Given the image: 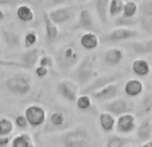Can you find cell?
<instances>
[{
    "mask_svg": "<svg viewBox=\"0 0 152 147\" xmlns=\"http://www.w3.org/2000/svg\"><path fill=\"white\" fill-rule=\"evenodd\" d=\"M96 62L97 55L96 54H89V55L84 56L81 60L75 66L74 71H72V79L80 86H87L92 78L95 76V68H96Z\"/></svg>",
    "mask_w": 152,
    "mask_h": 147,
    "instance_id": "obj_1",
    "label": "cell"
},
{
    "mask_svg": "<svg viewBox=\"0 0 152 147\" xmlns=\"http://www.w3.org/2000/svg\"><path fill=\"white\" fill-rule=\"evenodd\" d=\"M59 140L63 146L67 147H84L91 143V135L83 127L68 130L59 137Z\"/></svg>",
    "mask_w": 152,
    "mask_h": 147,
    "instance_id": "obj_2",
    "label": "cell"
},
{
    "mask_svg": "<svg viewBox=\"0 0 152 147\" xmlns=\"http://www.w3.org/2000/svg\"><path fill=\"white\" fill-rule=\"evenodd\" d=\"M5 87L12 94L19 95V96H24V95L31 92L32 82L29 79V76L26 75V74H13V75L7 78Z\"/></svg>",
    "mask_w": 152,
    "mask_h": 147,
    "instance_id": "obj_3",
    "label": "cell"
},
{
    "mask_svg": "<svg viewBox=\"0 0 152 147\" xmlns=\"http://www.w3.org/2000/svg\"><path fill=\"white\" fill-rule=\"evenodd\" d=\"M79 63V52L74 46H64L56 52V64L60 70L74 68Z\"/></svg>",
    "mask_w": 152,
    "mask_h": 147,
    "instance_id": "obj_4",
    "label": "cell"
},
{
    "mask_svg": "<svg viewBox=\"0 0 152 147\" xmlns=\"http://www.w3.org/2000/svg\"><path fill=\"white\" fill-rule=\"evenodd\" d=\"M103 108H104V111H108V112L113 114L115 116H119L127 112H134L135 103L131 102V100L123 99V98H113L111 100H107L103 104Z\"/></svg>",
    "mask_w": 152,
    "mask_h": 147,
    "instance_id": "obj_5",
    "label": "cell"
},
{
    "mask_svg": "<svg viewBox=\"0 0 152 147\" xmlns=\"http://www.w3.org/2000/svg\"><path fill=\"white\" fill-rule=\"evenodd\" d=\"M139 35H140L139 31H136L134 27L118 26L115 29L105 34L103 36V40L110 43H119V42H124V40H131L135 39V37H139Z\"/></svg>",
    "mask_w": 152,
    "mask_h": 147,
    "instance_id": "obj_6",
    "label": "cell"
},
{
    "mask_svg": "<svg viewBox=\"0 0 152 147\" xmlns=\"http://www.w3.org/2000/svg\"><path fill=\"white\" fill-rule=\"evenodd\" d=\"M56 92L59 96L69 103H75L79 96V84L72 79H61L56 84Z\"/></svg>",
    "mask_w": 152,
    "mask_h": 147,
    "instance_id": "obj_7",
    "label": "cell"
},
{
    "mask_svg": "<svg viewBox=\"0 0 152 147\" xmlns=\"http://www.w3.org/2000/svg\"><path fill=\"white\" fill-rule=\"evenodd\" d=\"M24 115H26L29 126L34 129L43 126L47 122V112H45L44 107L39 104H29L24 111Z\"/></svg>",
    "mask_w": 152,
    "mask_h": 147,
    "instance_id": "obj_8",
    "label": "cell"
},
{
    "mask_svg": "<svg viewBox=\"0 0 152 147\" xmlns=\"http://www.w3.org/2000/svg\"><path fill=\"white\" fill-rule=\"evenodd\" d=\"M123 79V74H107V75H100V76H96L95 79H92L88 84L83 88V94H91L92 91L97 88H102L103 86L105 84H110V83H113V82H119Z\"/></svg>",
    "mask_w": 152,
    "mask_h": 147,
    "instance_id": "obj_9",
    "label": "cell"
},
{
    "mask_svg": "<svg viewBox=\"0 0 152 147\" xmlns=\"http://www.w3.org/2000/svg\"><path fill=\"white\" fill-rule=\"evenodd\" d=\"M119 91H120V84H119V82H113V83L103 86L102 88L95 90V91H92L89 95L92 96V99L97 100V102H107V100H111L118 96Z\"/></svg>",
    "mask_w": 152,
    "mask_h": 147,
    "instance_id": "obj_10",
    "label": "cell"
},
{
    "mask_svg": "<svg viewBox=\"0 0 152 147\" xmlns=\"http://www.w3.org/2000/svg\"><path fill=\"white\" fill-rule=\"evenodd\" d=\"M136 116L134 115V112H127L123 115H119L116 119V126L115 130L118 131V134L121 135H128L131 132H134L136 130Z\"/></svg>",
    "mask_w": 152,
    "mask_h": 147,
    "instance_id": "obj_11",
    "label": "cell"
},
{
    "mask_svg": "<svg viewBox=\"0 0 152 147\" xmlns=\"http://www.w3.org/2000/svg\"><path fill=\"white\" fill-rule=\"evenodd\" d=\"M48 15L56 24L61 26V24L69 23L71 20H74L75 8L71 7V5H59V7L53 8L52 11H50Z\"/></svg>",
    "mask_w": 152,
    "mask_h": 147,
    "instance_id": "obj_12",
    "label": "cell"
},
{
    "mask_svg": "<svg viewBox=\"0 0 152 147\" xmlns=\"http://www.w3.org/2000/svg\"><path fill=\"white\" fill-rule=\"evenodd\" d=\"M76 29H83V31H94L96 32V24L92 12L88 8H81L77 13V23L75 24Z\"/></svg>",
    "mask_w": 152,
    "mask_h": 147,
    "instance_id": "obj_13",
    "label": "cell"
},
{
    "mask_svg": "<svg viewBox=\"0 0 152 147\" xmlns=\"http://www.w3.org/2000/svg\"><path fill=\"white\" fill-rule=\"evenodd\" d=\"M43 19H44V29H45V37H47L48 44L55 43V40L59 37L60 29H59V24H56L52 19L50 18L48 12L43 13Z\"/></svg>",
    "mask_w": 152,
    "mask_h": 147,
    "instance_id": "obj_14",
    "label": "cell"
},
{
    "mask_svg": "<svg viewBox=\"0 0 152 147\" xmlns=\"http://www.w3.org/2000/svg\"><path fill=\"white\" fill-rule=\"evenodd\" d=\"M103 59H104V63L110 67L119 66L124 59V50L119 47H111L105 50Z\"/></svg>",
    "mask_w": 152,
    "mask_h": 147,
    "instance_id": "obj_15",
    "label": "cell"
},
{
    "mask_svg": "<svg viewBox=\"0 0 152 147\" xmlns=\"http://www.w3.org/2000/svg\"><path fill=\"white\" fill-rule=\"evenodd\" d=\"M143 91H144V83L137 78L129 79V80H127L126 84H124V94L129 98L140 96V95L143 94Z\"/></svg>",
    "mask_w": 152,
    "mask_h": 147,
    "instance_id": "obj_16",
    "label": "cell"
},
{
    "mask_svg": "<svg viewBox=\"0 0 152 147\" xmlns=\"http://www.w3.org/2000/svg\"><path fill=\"white\" fill-rule=\"evenodd\" d=\"M100 39L94 31H84L80 36V46L87 51H94L99 47Z\"/></svg>",
    "mask_w": 152,
    "mask_h": 147,
    "instance_id": "obj_17",
    "label": "cell"
},
{
    "mask_svg": "<svg viewBox=\"0 0 152 147\" xmlns=\"http://www.w3.org/2000/svg\"><path fill=\"white\" fill-rule=\"evenodd\" d=\"M136 137L140 142L152 139V118L147 116L142 121V123L136 127Z\"/></svg>",
    "mask_w": 152,
    "mask_h": 147,
    "instance_id": "obj_18",
    "label": "cell"
},
{
    "mask_svg": "<svg viewBox=\"0 0 152 147\" xmlns=\"http://www.w3.org/2000/svg\"><path fill=\"white\" fill-rule=\"evenodd\" d=\"M132 72L136 76H140V78H144V76H148L151 72V64L147 59L144 58H137L132 62L131 66Z\"/></svg>",
    "mask_w": 152,
    "mask_h": 147,
    "instance_id": "obj_19",
    "label": "cell"
},
{
    "mask_svg": "<svg viewBox=\"0 0 152 147\" xmlns=\"http://www.w3.org/2000/svg\"><path fill=\"white\" fill-rule=\"evenodd\" d=\"M42 56V50L36 47L26 48V52L21 55V62L26 64L28 68H34L35 64H37L39 58Z\"/></svg>",
    "mask_w": 152,
    "mask_h": 147,
    "instance_id": "obj_20",
    "label": "cell"
},
{
    "mask_svg": "<svg viewBox=\"0 0 152 147\" xmlns=\"http://www.w3.org/2000/svg\"><path fill=\"white\" fill-rule=\"evenodd\" d=\"M1 39L8 48H18L21 44L20 34L16 31H11V29H4L1 32Z\"/></svg>",
    "mask_w": 152,
    "mask_h": 147,
    "instance_id": "obj_21",
    "label": "cell"
},
{
    "mask_svg": "<svg viewBox=\"0 0 152 147\" xmlns=\"http://www.w3.org/2000/svg\"><path fill=\"white\" fill-rule=\"evenodd\" d=\"M99 124L103 129V131L111 132L115 130L116 126V118L113 114L108 112V111H103L99 114Z\"/></svg>",
    "mask_w": 152,
    "mask_h": 147,
    "instance_id": "obj_22",
    "label": "cell"
},
{
    "mask_svg": "<svg viewBox=\"0 0 152 147\" xmlns=\"http://www.w3.org/2000/svg\"><path fill=\"white\" fill-rule=\"evenodd\" d=\"M16 18L23 23H31L35 19V11L31 5L28 4H20L16 8Z\"/></svg>",
    "mask_w": 152,
    "mask_h": 147,
    "instance_id": "obj_23",
    "label": "cell"
},
{
    "mask_svg": "<svg viewBox=\"0 0 152 147\" xmlns=\"http://www.w3.org/2000/svg\"><path fill=\"white\" fill-rule=\"evenodd\" d=\"M132 50L137 55H152V37L145 40H137L131 44Z\"/></svg>",
    "mask_w": 152,
    "mask_h": 147,
    "instance_id": "obj_24",
    "label": "cell"
},
{
    "mask_svg": "<svg viewBox=\"0 0 152 147\" xmlns=\"http://www.w3.org/2000/svg\"><path fill=\"white\" fill-rule=\"evenodd\" d=\"M11 145L13 147H32L35 145L34 138L31 137V134L28 132H21V134L16 135L12 140H11Z\"/></svg>",
    "mask_w": 152,
    "mask_h": 147,
    "instance_id": "obj_25",
    "label": "cell"
},
{
    "mask_svg": "<svg viewBox=\"0 0 152 147\" xmlns=\"http://www.w3.org/2000/svg\"><path fill=\"white\" fill-rule=\"evenodd\" d=\"M48 124L55 130L63 129L64 124H66V114L61 112V111H53V112H51L50 118H48Z\"/></svg>",
    "mask_w": 152,
    "mask_h": 147,
    "instance_id": "obj_26",
    "label": "cell"
},
{
    "mask_svg": "<svg viewBox=\"0 0 152 147\" xmlns=\"http://www.w3.org/2000/svg\"><path fill=\"white\" fill-rule=\"evenodd\" d=\"M108 5H110V0H96L95 7H96V13L99 20L103 24H105L108 21Z\"/></svg>",
    "mask_w": 152,
    "mask_h": 147,
    "instance_id": "obj_27",
    "label": "cell"
},
{
    "mask_svg": "<svg viewBox=\"0 0 152 147\" xmlns=\"http://www.w3.org/2000/svg\"><path fill=\"white\" fill-rule=\"evenodd\" d=\"M139 12V4L135 0H127L124 1V7H123V12L121 15L126 18H135Z\"/></svg>",
    "mask_w": 152,
    "mask_h": 147,
    "instance_id": "obj_28",
    "label": "cell"
},
{
    "mask_svg": "<svg viewBox=\"0 0 152 147\" xmlns=\"http://www.w3.org/2000/svg\"><path fill=\"white\" fill-rule=\"evenodd\" d=\"M137 111L140 115H148L150 112H152V92H147L143 96Z\"/></svg>",
    "mask_w": 152,
    "mask_h": 147,
    "instance_id": "obj_29",
    "label": "cell"
},
{
    "mask_svg": "<svg viewBox=\"0 0 152 147\" xmlns=\"http://www.w3.org/2000/svg\"><path fill=\"white\" fill-rule=\"evenodd\" d=\"M129 143H132V140L129 139V138L127 137H121V134L119 135H113V137H111L110 139L107 140V147H124L127 145H129Z\"/></svg>",
    "mask_w": 152,
    "mask_h": 147,
    "instance_id": "obj_30",
    "label": "cell"
},
{
    "mask_svg": "<svg viewBox=\"0 0 152 147\" xmlns=\"http://www.w3.org/2000/svg\"><path fill=\"white\" fill-rule=\"evenodd\" d=\"M123 7H124V0H110V5H108L110 18H116V16L121 15Z\"/></svg>",
    "mask_w": 152,
    "mask_h": 147,
    "instance_id": "obj_31",
    "label": "cell"
},
{
    "mask_svg": "<svg viewBox=\"0 0 152 147\" xmlns=\"http://www.w3.org/2000/svg\"><path fill=\"white\" fill-rule=\"evenodd\" d=\"M75 103H76V107H77L79 110L86 111L92 106V96L89 94H83V92H81V94L76 98Z\"/></svg>",
    "mask_w": 152,
    "mask_h": 147,
    "instance_id": "obj_32",
    "label": "cell"
},
{
    "mask_svg": "<svg viewBox=\"0 0 152 147\" xmlns=\"http://www.w3.org/2000/svg\"><path fill=\"white\" fill-rule=\"evenodd\" d=\"M13 123L10 118L7 116H1L0 118V135H11L13 131Z\"/></svg>",
    "mask_w": 152,
    "mask_h": 147,
    "instance_id": "obj_33",
    "label": "cell"
},
{
    "mask_svg": "<svg viewBox=\"0 0 152 147\" xmlns=\"http://www.w3.org/2000/svg\"><path fill=\"white\" fill-rule=\"evenodd\" d=\"M37 43V34L36 31L34 29H29V31L26 32L23 37V44H24V48H32L35 47Z\"/></svg>",
    "mask_w": 152,
    "mask_h": 147,
    "instance_id": "obj_34",
    "label": "cell"
},
{
    "mask_svg": "<svg viewBox=\"0 0 152 147\" xmlns=\"http://www.w3.org/2000/svg\"><path fill=\"white\" fill-rule=\"evenodd\" d=\"M115 24L116 26H123V27H134L137 24V18H126L123 15L116 16L115 19Z\"/></svg>",
    "mask_w": 152,
    "mask_h": 147,
    "instance_id": "obj_35",
    "label": "cell"
},
{
    "mask_svg": "<svg viewBox=\"0 0 152 147\" xmlns=\"http://www.w3.org/2000/svg\"><path fill=\"white\" fill-rule=\"evenodd\" d=\"M137 23L140 24V27H142L145 32H152V18L151 16L140 15L139 18H137Z\"/></svg>",
    "mask_w": 152,
    "mask_h": 147,
    "instance_id": "obj_36",
    "label": "cell"
},
{
    "mask_svg": "<svg viewBox=\"0 0 152 147\" xmlns=\"http://www.w3.org/2000/svg\"><path fill=\"white\" fill-rule=\"evenodd\" d=\"M0 67H18V68L27 70L28 67L23 63V62H15V60H7V59L0 58Z\"/></svg>",
    "mask_w": 152,
    "mask_h": 147,
    "instance_id": "obj_37",
    "label": "cell"
},
{
    "mask_svg": "<svg viewBox=\"0 0 152 147\" xmlns=\"http://www.w3.org/2000/svg\"><path fill=\"white\" fill-rule=\"evenodd\" d=\"M139 12H140V15L151 16L152 18V0H144L139 5Z\"/></svg>",
    "mask_w": 152,
    "mask_h": 147,
    "instance_id": "obj_38",
    "label": "cell"
},
{
    "mask_svg": "<svg viewBox=\"0 0 152 147\" xmlns=\"http://www.w3.org/2000/svg\"><path fill=\"white\" fill-rule=\"evenodd\" d=\"M13 123H15V126L20 130H26L29 127V123H28V121H27L26 115H18L15 118V121H13Z\"/></svg>",
    "mask_w": 152,
    "mask_h": 147,
    "instance_id": "obj_39",
    "label": "cell"
},
{
    "mask_svg": "<svg viewBox=\"0 0 152 147\" xmlns=\"http://www.w3.org/2000/svg\"><path fill=\"white\" fill-rule=\"evenodd\" d=\"M37 64H40V66H44V67H52L53 66V59L51 58L50 55H42L39 58V62H37Z\"/></svg>",
    "mask_w": 152,
    "mask_h": 147,
    "instance_id": "obj_40",
    "label": "cell"
},
{
    "mask_svg": "<svg viewBox=\"0 0 152 147\" xmlns=\"http://www.w3.org/2000/svg\"><path fill=\"white\" fill-rule=\"evenodd\" d=\"M35 75H36L37 78H45V76L48 75V67L37 64V66L35 67Z\"/></svg>",
    "mask_w": 152,
    "mask_h": 147,
    "instance_id": "obj_41",
    "label": "cell"
},
{
    "mask_svg": "<svg viewBox=\"0 0 152 147\" xmlns=\"http://www.w3.org/2000/svg\"><path fill=\"white\" fill-rule=\"evenodd\" d=\"M11 145V138L8 135H0V147H5Z\"/></svg>",
    "mask_w": 152,
    "mask_h": 147,
    "instance_id": "obj_42",
    "label": "cell"
},
{
    "mask_svg": "<svg viewBox=\"0 0 152 147\" xmlns=\"http://www.w3.org/2000/svg\"><path fill=\"white\" fill-rule=\"evenodd\" d=\"M66 1L67 0H51L50 4L52 5V7H59V5H63Z\"/></svg>",
    "mask_w": 152,
    "mask_h": 147,
    "instance_id": "obj_43",
    "label": "cell"
},
{
    "mask_svg": "<svg viewBox=\"0 0 152 147\" xmlns=\"http://www.w3.org/2000/svg\"><path fill=\"white\" fill-rule=\"evenodd\" d=\"M140 146H143V147H152V139L144 140V142H140Z\"/></svg>",
    "mask_w": 152,
    "mask_h": 147,
    "instance_id": "obj_44",
    "label": "cell"
},
{
    "mask_svg": "<svg viewBox=\"0 0 152 147\" xmlns=\"http://www.w3.org/2000/svg\"><path fill=\"white\" fill-rule=\"evenodd\" d=\"M4 20H5V12L3 8H0V24H1Z\"/></svg>",
    "mask_w": 152,
    "mask_h": 147,
    "instance_id": "obj_45",
    "label": "cell"
},
{
    "mask_svg": "<svg viewBox=\"0 0 152 147\" xmlns=\"http://www.w3.org/2000/svg\"><path fill=\"white\" fill-rule=\"evenodd\" d=\"M11 3V0H0V4H8Z\"/></svg>",
    "mask_w": 152,
    "mask_h": 147,
    "instance_id": "obj_46",
    "label": "cell"
},
{
    "mask_svg": "<svg viewBox=\"0 0 152 147\" xmlns=\"http://www.w3.org/2000/svg\"><path fill=\"white\" fill-rule=\"evenodd\" d=\"M0 54H1V39H0Z\"/></svg>",
    "mask_w": 152,
    "mask_h": 147,
    "instance_id": "obj_47",
    "label": "cell"
},
{
    "mask_svg": "<svg viewBox=\"0 0 152 147\" xmlns=\"http://www.w3.org/2000/svg\"><path fill=\"white\" fill-rule=\"evenodd\" d=\"M79 1H87V0H79Z\"/></svg>",
    "mask_w": 152,
    "mask_h": 147,
    "instance_id": "obj_48",
    "label": "cell"
}]
</instances>
